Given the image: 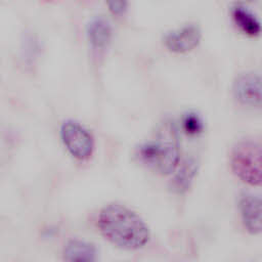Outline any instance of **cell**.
<instances>
[{"label":"cell","mask_w":262,"mask_h":262,"mask_svg":"<svg viewBox=\"0 0 262 262\" xmlns=\"http://www.w3.org/2000/svg\"><path fill=\"white\" fill-rule=\"evenodd\" d=\"M87 38L94 49L104 48L111 40L112 27L110 21L99 15L94 16L87 25Z\"/></svg>","instance_id":"cell-8"},{"label":"cell","mask_w":262,"mask_h":262,"mask_svg":"<svg viewBox=\"0 0 262 262\" xmlns=\"http://www.w3.org/2000/svg\"><path fill=\"white\" fill-rule=\"evenodd\" d=\"M97 251L94 245L81 241L72 239L63 249V259L66 262H95Z\"/></svg>","instance_id":"cell-9"},{"label":"cell","mask_w":262,"mask_h":262,"mask_svg":"<svg viewBox=\"0 0 262 262\" xmlns=\"http://www.w3.org/2000/svg\"><path fill=\"white\" fill-rule=\"evenodd\" d=\"M232 17L236 26L246 34L256 36L261 31L260 21L257 16L247 7L237 5L232 9Z\"/></svg>","instance_id":"cell-10"},{"label":"cell","mask_w":262,"mask_h":262,"mask_svg":"<svg viewBox=\"0 0 262 262\" xmlns=\"http://www.w3.org/2000/svg\"><path fill=\"white\" fill-rule=\"evenodd\" d=\"M230 165L233 173L244 182L260 185L262 179L261 145L253 139L238 141L232 148Z\"/></svg>","instance_id":"cell-3"},{"label":"cell","mask_w":262,"mask_h":262,"mask_svg":"<svg viewBox=\"0 0 262 262\" xmlns=\"http://www.w3.org/2000/svg\"><path fill=\"white\" fill-rule=\"evenodd\" d=\"M198 171V164L194 159H186L174 178L172 179V188L177 192H183L190 186L193 177Z\"/></svg>","instance_id":"cell-11"},{"label":"cell","mask_w":262,"mask_h":262,"mask_svg":"<svg viewBox=\"0 0 262 262\" xmlns=\"http://www.w3.org/2000/svg\"><path fill=\"white\" fill-rule=\"evenodd\" d=\"M235 99L249 106L261 105V77L256 72H246L239 74L232 86Z\"/></svg>","instance_id":"cell-5"},{"label":"cell","mask_w":262,"mask_h":262,"mask_svg":"<svg viewBox=\"0 0 262 262\" xmlns=\"http://www.w3.org/2000/svg\"><path fill=\"white\" fill-rule=\"evenodd\" d=\"M98 228L107 241L122 249L136 250L149 239V229L142 218L119 204H110L100 211Z\"/></svg>","instance_id":"cell-1"},{"label":"cell","mask_w":262,"mask_h":262,"mask_svg":"<svg viewBox=\"0 0 262 262\" xmlns=\"http://www.w3.org/2000/svg\"><path fill=\"white\" fill-rule=\"evenodd\" d=\"M60 136L70 154L78 160H87L94 148L91 133L76 121H66L60 128Z\"/></svg>","instance_id":"cell-4"},{"label":"cell","mask_w":262,"mask_h":262,"mask_svg":"<svg viewBox=\"0 0 262 262\" xmlns=\"http://www.w3.org/2000/svg\"><path fill=\"white\" fill-rule=\"evenodd\" d=\"M202 32L198 25L188 24L165 35L166 47L173 52H187L193 49L201 40Z\"/></svg>","instance_id":"cell-6"},{"label":"cell","mask_w":262,"mask_h":262,"mask_svg":"<svg viewBox=\"0 0 262 262\" xmlns=\"http://www.w3.org/2000/svg\"><path fill=\"white\" fill-rule=\"evenodd\" d=\"M108 9L115 13V14H120L125 11L127 7V2L126 1H111L107 3Z\"/></svg>","instance_id":"cell-13"},{"label":"cell","mask_w":262,"mask_h":262,"mask_svg":"<svg viewBox=\"0 0 262 262\" xmlns=\"http://www.w3.org/2000/svg\"><path fill=\"white\" fill-rule=\"evenodd\" d=\"M239 211L243 223L252 234H257L262 228V202L260 196L246 193L239 199Z\"/></svg>","instance_id":"cell-7"},{"label":"cell","mask_w":262,"mask_h":262,"mask_svg":"<svg viewBox=\"0 0 262 262\" xmlns=\"http://www.w3.org/2000/svg\"><path fill=\"white\" fill-rule=\"evenodd\" d=\"M0 130H1V129H0Z\"/></svg>","instance_id":"cell-14"},{"label":"cell","mask_w":262,"mask_h":262,"mask_svg":"<svg viewBox=\"0 0 262 262\" xmlns=\"http://www.w3.org/2000/svg\"><path fill=\"white\" fill-rule=\"evenodd\" d=\"M182 125H183L184 131L190 135H195V134L202 132L203 127H204L202 119L195 113L186 114L183 118Z\"/></svg>","instance_id":"cell-12"},{"label":"cell","mask_w":262,"mask_h":262,"mask_svg":"<svg viewBox=\"0 0 262 262\" xmlns=\"http://www.w3.org/2000/svg\"><path fill=\"white\" fill-rule=\"evenodd\" d=\"M136 157L145 167L161 175L173 173L179 165V144L174 124L162 123L150 140L136 149Z\"/></svg>","instance_id":"cell-2"}]
</instances>
